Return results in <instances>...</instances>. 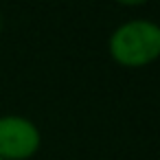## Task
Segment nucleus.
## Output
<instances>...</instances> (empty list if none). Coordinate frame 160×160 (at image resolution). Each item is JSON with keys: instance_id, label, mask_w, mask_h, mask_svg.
<instances>
[{"instance_id": "nucleus-1", "label": "nucleus", "mask_w": 160, "mask_h": 160, "mask_svg": "<svg viewBox=\"0 0 160 160\" xmlns=\"http://www.w3.org/2000/svg\"><path fill=\"white\" fill-rule=\"evenodd\" d=\"M110 57L125 68H145L160 57V24L151 20H127L108 40Z\"/></svg>"}, {"instance_id": "nucleus-2", "label": "nucleus", "mask_w": 160, "mask_h": 160, "mask_svg": "<svg viewBox=\"0 0 160 160\" xmlns=\"http://www.w3.org/2000/svg\"><path fill=\"white\" fill-rule=\"evenodd\" d=\"M42 134L38 125L18 114L0 116V158L2 160H29L40 151Z\"/></svg>"}, {"instance_id": "nucleus-3", "label": "nucleus", "mask_w": 160, "mask_h": 160, "mask_svg": "<svg viewBox=\"0 0 160 160\" xmlns=\"http://www.w3.org/2000/svg\"><path fill=\"white\" fill-rule=\"evenodd\" d=\"M118 5H123V7H140V5H145L147 0H116Z\"/></svg>"}, {"instance_id": "nucleus-4", "label": "nucleus", "mask_w": 160, "mask_h": 160, "mask_svg": "<svg viewBox=\"0 0 160 160\" xmlns=\"http://www.w3.org/2000/svg\"><path fill=\"white\" fill-rule=\"evenodd\" d=\"M2 29H5V20H2V13H0V33H2Z\"/></svg>"}, {"instance_id": "nucleus-5", "label": "nucleus", "mask_w": 160, "mask_h": 160, "mask_svg": "<svg viewBox=\"0 0 160 160\" xmlns=\"http://www.w3.org/2000/svg\"><path fill=\"white\" fill-rule=\"evenodd\" d=\"M0 160H2V158H0Z\"/></svg>"}]
</instances>
